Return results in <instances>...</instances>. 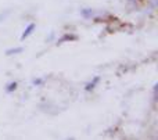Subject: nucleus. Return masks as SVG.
Listing matches in <instances>:
<instances>
[{
    "label": "nucleus",
    "mask_w": 158,
    "mask_h": 140,
    "mask_svg": "<svg viewBox=\"0 0 158 140\" xmlns=\"http://www.w3.org/2000/svg\"><path fill=\"white\" fill-rule=\"evenodd\" d=\"M33 28H35V24H31L29 27H28V29H27V31H25V32H24V35H22V39H25V38H27V36L29 35V33H31V31H32Z\"/></svg>",
    "instance_id": "1"
},
{
    "label": "nucleus",
    "mask_w": 158,
    "mask_h": 140,
    "mask_svg": "<svg viewBox=\"0 0 158 140\" xmlns=\"http://www.w3.org/2000/svg\"><path fill=\"white\" fill-rule=\"evenodd\" d=\"M22 49H15V50H8L7 54H11V53H21Z\"/></svg>",
    "instance_id": "2"
}]
</instances>
